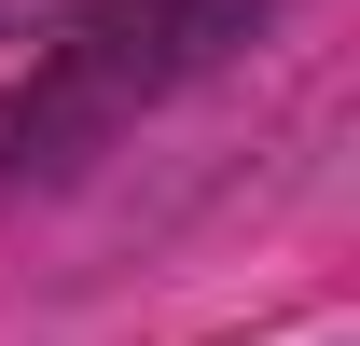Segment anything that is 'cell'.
Returning a JSON list of instances; mask_svg holds the SVG:
<instances>
[{"label": "cell", "mask_w": 360, "mask_h": 346, "mask_svg": "<svg viewBox=\"0 0 360 346\" xmlns=\"http://www.w3.org/2000/svg\"><path fill=\"white\" fill-rule=\"evenodd\" d=\"M84 14H111V0H0V42H56V28H84Z\"/></svg>", "instance_id": "6da1fadb"}]
</instances>
